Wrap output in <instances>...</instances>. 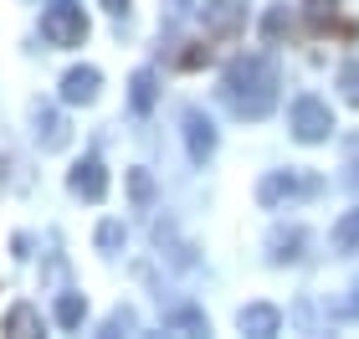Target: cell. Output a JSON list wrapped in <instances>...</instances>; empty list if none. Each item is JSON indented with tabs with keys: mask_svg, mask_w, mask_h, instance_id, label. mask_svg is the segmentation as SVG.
<instances>
[{
	"mask_svg": "<svg viewBox=\"0 0 359 339\" xmlns=\"http://www.w3.org/2000/svg\"><path fill=\"white\" fill-rule=\"evenodd\" d=\"M277 88H283V77H277V62L267 52H252V57H236L231 67L221 77V98L226 108L236 113V119H267L277 108Z\"/></svg>",
	"mask_w": 359,
	"mask_h": 339,
	"instance_id": "1",
	"label": "cell"
},
{
	"mask_svg": "<svg viewBox=\"0 0 359 339\" xmlns=\"http://www.w3.org/2000/svg\"><path fill=\"white\" fill-rule=\"evenodd\" d=\"M41 41L46 46H62V52H72V46L88 41V15L77 0H46L41 6Z\"/></svg>",
	"mask_w": 359,
	"mask_h": 339,
	"instance_id": "2",
	"label": "cell"
},
{
	"mask_svg": "<svg viewBox=\"0 0 359 339\" xmlns=\"http://www.w3.org/2000/svg\"><path fill=\"white\" fill-rule=\"evenodd\" d=\"M318 175H303V170H272V175H262V185H257V201L267 206H283V201H292V196H318Z\"/></svg>",
	"mask_w": 359,
	"mask_h": 339,
	"instance_id": "3",
	"label": "cell"
},
{
	"mask_svg": "<svg viewBox=\"0 0 359 339\" xmlns=\"http://www.w3.org/2000/svg\"><path fill=\"white\" fill-rule=\"evenodd\" d=\"M334 134V113L323 98H298L292 103V139L298 144H323Z\"/></svg>",
	"mask_w": 359,
	"mask_h": 339,
	"instance_id": "4",
	"label": "cell"
},
{
	"mask_svg": "<svg viewBox=\"0 0 359 339\" xmlns=\"http://www.w3.org/2000/svg\"><path fill=\"white\" fill-rule=\"evenodd\" d=\"M201 21H205V36L226 41V36H236V31L247 26V6H241V0H205Z\"/></svg>",
	"mask_w": 359,
	"mask_h": 339,
	"instance_id": "5",
	"label": "cell"
},
{
	"mask_svg": "<svg viewBox=\"0 0 359 339\" xmlns=\"http://www.w3.org/2000/svg\"><path fill=\"white\" fill-rule=\"evenodd\" d=\"M31 128H36V144H41V149H52V154L72 144V124L62 119V108H52V103L31 108Z\"/></svg>",
	"mask_w": 359,
	"mask_h": 339,
	"instance_id": "6",
	"label": "cell"
},
{
	"mask_svg": "<svg viewBox=\"0 0 359 339\" xmlns=\"http://www.w3.org/2000/svg\"><path fill=\"white\" fill-rule=\"evenodd\" d=\"M67 185H72V196H83V201H103L108 196V170H103V159H77V165L67 170Z\"/></svg>",
	"mask_w": 359,
	"mask_h": 339,
	"instance_id": "7",
	"label": "cell"
},
{
	"mask_svg": "<svg viewBox=\"0 0 359 339\" xmlns=\"http://www.w3.org/2000/svg\"><path fill=\"white\" fill-rule=\"evenodd\" d=\"M185 144H190V159H195V165H205V159L216 154V128H210V119H205L201 108L185 113Z\"/></svg>",
	"mask_w": 359,
	"mask_h": 339,
	"instance_id": "8",
	"label": "cell"
},
{
	"mask_svg": "<svg viewBox=\"0 0 359 339\" xmlns=\"http://www.w3.org/2000/svg\"><path fill=\"white\" fill-rule=\"evenodd\" d=\"M236 329L252 334V339H272L277 329H283V314H277L272 303H247V309L236 314Z\"/></svg>",
	"mask_w": 359,
	"mask_h": 339,
	"instance_id": "9",
	"label": "cell"
},
{
	"mask_svg": "<svg viewBox=\"0 0 359 339\" xmlns=\"http://www.w3.org/2000/svg\"><path fill=\"white\" fill-rule=\"evenodd\" d=\"M97 88H103V72L97 67H72L67 77H62V103H93L97 98Z\"/></svg>",
	"mask_w": 359,
	"mask_h": 339,
	"instance_id": "10",
	"label": "cell"
},
{
	"mask_svg": "<svg viewBox=\"0 0 359 339\" xmlns=\"http://www.w3.org/2000/svg\"><path fill=\"white\" fill-rule=\"evenodd\" d=\"M303 247H308V232H303V226H277V232L267 237V257H272L277 267H283V262H298Z\"/></svg>",
	"mask_w": 359,
	"mask_h": 339,
	"instance_id": "11",
	"label": "cell"
},
{
	"mask_svg": "<svg viewBox=\"0 0 359 339\" xmlns=\"http://www.w3.org/2000/svg\"><path fill=\"white\" fill-rule=\"evenodd\" d=\"M154 98H159V77H154L149 67H139L134 77H128V108H134L139 119H144V113L154 108Z\"/></svg>",
	"mask_w": 359,
	"mask_h": 339,
	"instance_id": "12",
	"label": "cell"
},
{
	"mask_svg": "<svg viewBox=\"0 0 359 339\" xmlns=\"http://www.w3.org/2000/svg\"><path fill=\"white\" fill-rule=\"evenodd\" d=\"M6 334H11V339H36V334H46V324H41V314L31 309V303H11Z\"/></svg>",
	"mask_w": 359,
	"mask_h": 339,
	"instance_id": "13",
	"label": "cell"
},
{
	"mask_svg": "<svg viewBox=\"0 0 359 339\" xmlns=\"http://www.w3.org/2000/svg\"><path fill=\"white\" fill-rule=\"evenodd\" d=\"M329 241H334V252H359V206L334 221V237Z\"/></svg>",
	"mask_w": 359,
	"mask_h": 339,
	"instance_id": "14",
	"label": "cell"
},
{
	"mask_svg": "<svg viewBox=\"0 0 359 339\" xmlns=\"http://www.w3.org/2000/svg\"><path fill=\"white\" fill-rule=\"evenodd\" d=\"M83 314H88V298L83 293H62L57 309H52V319H57L62 329H77V324H83Z\"/></svg>",
	"mask_w": 359,
	"mask_h": 339,
	"instance_id": "15",
	"label": "cell"
},
{
	"mask_svg": "<svg viewBox=\"0 0 359 339\" xmlns=\"http://www.w3.org/2000/svg\"><path fill=\"white\" fill-rule=\"evenodd\" d=\"M339 93H344L349 108H359V62H344V67H339Z\"/></svg>",
	"mask_w": 359,
	"mask_h": 339,
	"instance_id": "16",
	"label": "cell"
},
{
	"mask_svg": "<svg viewBox=\"0 0 359 339\" xmlns=\"http://www.w3.org/2000/svg\"><path fill=\"white\" fill-rule=\"evenodd\" d=\"M128 190H134V206H149L154 201V175L149 170H128Z\"/></svg>",
	"mask_w": 359,
	"mask_h": 339,
	"instance_id": "17",
	"label": "cell"
},
{
	"mask_svg": "<svg viewBox=\"0 0 359 339\" xmlns=\"http://www.w3.org/2000/svg\"><path fill=\"white\" fill-rule=\"evenodd\" d=\"M262 36H267V41H283V36H287V6H272V11L262 15Z\"/></svg>",
	"mask_w": 359,
	"mask_h": 339,
	"instance_id": "18",
	"label": "cell"
},
{
	"mask_svg": "<svg viewBox=\"0 0 359 339\" xmlns=\"http://www.w3.org/2000/svg\"><path fill=\"white\" fill-rule=\"evenodd\" d=\"M128 329H139V314H134V309H123V303H118V309L108 314V324H103V334L113 339V334H128Z\"/></svg>",
	"mask_w": 359,
	"mask_h": 339,
	"instance_id": "19",
	"label": "cell"
},
{
	"mask_svg": "<svg viewBox=\"0 0 359 339\" xmlns=\"http://www.w3.org/2000/svg\"><path fill=\"white\" fill-rule=\"evenodd\" d=\"M334 6H339V0H308V26H313V31H329V26H334Z\"/></svg>",
	"mask_w": 359,
	"mask_h": 339,
	"instance_id": "20",
	"label": "cell"
},
{
	"mask_svg": "<svg viewBox=\"0 0 359 339\" xmlns=\"http://www.w3.org/2000/svg\"><path fill=\"white\" fill-rule=\"evenodd\" d=\"M123 247V221H103L97 226V252H118Z\"/></svg>",
	"mask_w": 359,
	"mask_h": 339,
	"instance_id": "21",
	"label": "cell"
},
{
	"mask_svg": "<svg viewBox=\"0 0 359 339\" xmlns=\"http://www.w3.org/2000/svg\"><path fill=\"white\" fill-rule=\"evenodd\" d=\"M205 62H210V46H190V52H180V67H185V72L205 67Z\"/></svg>",
	"mask_w": 359,
	"mask_h": 339,
	"instance_id": "22",
	"label": "cell"
},
{
	"mask_svg": "<svg viewBox=\"0 0 359 339\" xmlns=\"http://www.w3.org/2000/svg\"><path fill=\"white\" fill-rule=\"evenodd\" d=\"M190 6H195V0H165V26H175V21H180V15H185Z\"/></svg>",
	"mask_w": 359,
	"mask_h": 339,
	"instance_id": "23",
	"label": "cell"
},
{
	"mask_svg": "<svg viewBox=\"0 0 359 339\" xmlns=\"http://www.w3.org/2000/svg\"><path fill=\"white\" fill-rule=\"evenodd\" d=\"M128 6H134V0H103V11H108V15H128Z\"/></svg>",
	"mask_w": 359,
	"mask_h": 339,
	"instance_id": "24",
	"label": "cell"
}]
</instances>
